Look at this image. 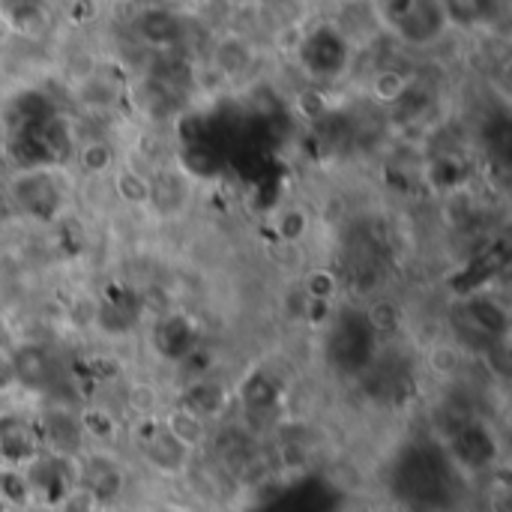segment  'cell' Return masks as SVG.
<instances>
[{
    "label": "cell",
    "instance_id": "cell-1",
    "mask_svg": "<svg viewBox=\"0 0 512 512\" xmlns=\"http://www.w3.org/2000/svg\"><path fill=\"white\" fill-rule=\"evenodd\" d=\"M378 24L405 45H432L447 33V15L438 0H381L375 6Z\"/></svg>",
    "mask_w": 512,
    "mask_h": 512
},
{
    "label": "cell",
    "instance_id": "cell-2",
    "mask_svg": "<svg viewBox=\"0 0 512 512\" xmlns=\"http://www.w3.org/2000/svg\"><path fill=\"white\" fill-rule=\"evenodd\" d=\"M144 432L138 438V456L141 462L162 480H183L189 477L192 465H195V456L189 447H183L165 426L162 420H150L144 417Z\"/></svg>",
    "mask_w": 512,
    "mask_h": 512
},
{
    "label": "cell",
    "instance_id": "cell-3",
    "mask_svg": "<svg viewBox=\"0 0 512 512\" xmlns=\"http://www.w3.org/2000/svg\"><path fill=\"white\" fill-rule=\"evenodd\" d=\"M6 195L15 204V210H21L30 219H54L63 204V192L51 168H30L12 174Z\"/></svg>",
    "mask_w": 512,
    "mask_h": 512
},
{
    "label": "cell",
    "instance_id": "cell-4",
    "mask_svg": "<svg viewBox=\"0 0 512 512\" xmlns=\"http://www.w3.org/2000/svg\"><path fill=\"white\" fill-rule=\"evenodd\" d=\"M447 453L462 474H486L498 459V441L489 423L465 420L453 429Z\"/></svg>",
    "mask_w": 512,
    "mask_h": 512
},
{
    "label": "cell",
    "instance_id": "cell-5",
    "mask_svg": "<svg viewBox=\"0 0 512 512\" xmlns=\"http://www.w3.org/2000/svg\"><path fill=\"white\" fill-rule=\"evenodd\" d=\"M300 60L306 72L318 81H333L348 69L351 39L339 27H318L300 45Z\"/></svg>",
    "mask_w": 512,
    "mask_h": 512
},
{
    "label": "cell",
    "instance_id": "cell-6",
    "mask_svg": "<svg viewBox=\"0 0 512 512\" xmlns=\"http://www.w3.org/2000/svg\"><path fill=\"white\" fill-rule=\"evenodd\" d=\"M36 429H39V441H42V450L54 453V456H66V459H78L87 447V438H84V429H81V420H78V411H69V408H48L39 420H36Z\"/></svg>",
    "mask_w": 512,
    "mask_h": 512
},
{
    "label": "cell",
    "instance_id": "cell-7",
    "mask_svg": "<svg viewBox=\"0 0 512 512\" xmlns=\"http://www.w3.org/2000/svg\"><path fill=\"white\" fill-rule=\"evenodd\" d=\"M42 453L36 420H27L21 414H3L0 417V462L3 468H24L33 456Z\"/></svg>",
    "mask_w": 512,
    "mask_h": 512
},
{
    "label": "cell",
    "instance_id": "cell-8",
    "mask_svg": "<svg viewBox=\"0 0 512 512\" xmlns=\"http://www.w3.org/2000/svg\"><path fill=\"white\" fill-rule=\"evenodd\" d=\"M9 360L15 369V384L27 393H48L54 387V360L42 345L12 342Z\"/></svg>",
    "mask_w": 512,
    "mask_h": 512
},
{
    "label": "cell",
    "instance_id": "cell-9",
    "mask_svg": "<svg viewBox=\"0 0 512 512\" xmlns=\"http://www.w3.org/2000/svg\"><path fill=\"white\" fill-rule=\"evenodd\" d=\"M180 405H186L189 411H195L201 420H207L213 426L216 420H222V414L228 408V387L210 375H195V378H189Z\"/></svg>",
    "mask_w": 512,
    "mask_h": 512
},
{
    "label": "cell",
    "instance_id": "cell-10",
    "mask_svg": "<svg viewBox=\"0 0 512 512\" xmlns=\"http://www.w3.org/2000/svg\"><path fill=\"white\" fill-rule=\"evenodd\" d=\"M447 24L462 27V30H483L501 21L504 15V0H438Z\"/></svg>",
    "mask_w": 512,
    "mask_h": 512
},
{
    "label": "cell",
    "instance_id": "cell-11",
    "mask_svg": "<svg viewBox=\"0 0 512 512\" xmlns=\"http://www.w3.org/2000/svg\"><path fill=\"white\" fill-rule=\"evenodd\" d=\"M72 162L78 165L81 174L99 180V177H111V171L120 165V156H117V147L102 138V135H93V138H81L75 153H72Z\"/></svg>",
    "mask_w": 512,
    "mask_h": 512
},
{
    "label": "cell",
    "instance_id": "cell-12",
    "mask_svg": "<svg viewBox=\"0 0 512 512\" xmlns=\"http://www.w3.org/2000/svg\"><path fill=\"white\" fill-rule=\"evenodd\" d=\"M162 426L183 444V447H189L192 453H198V450H204L207 447V441H210V423L207 420H201L195 411H189L186 405H174V408H168L165 411V417H162Z\"/></svg>",
    "mask_w": 512,
    "mask_h": 512
},
{
    "label": "cell",
    "instance_id": "cell-13",
    "mask_svg": "<svg viewBox=\"0 0 512 512\" xmlns=\"http://www.w3.org/2000/svg\"><path fill=\"white\" fill-rule=\"evenodd\" d=\"M111 186L117 198L132 207V210H147L150 207V174H144L135 165H117L111 171Z\"/></svg>",
    "mask_w": 512,
    "mask_h": 512
},
{
    "label": "cell",
    "instance_id": "cell-14",
    "mask_svg": "<svg viewBox=\"0 0 512 512\" xmlns=\"http://www.w3.org/2000/svg\"><path fill=\"white\" fill-rule=\"evenodd\" d=\"M465 312H468V321L474 327V333H480L486 342L495 339V336H504L507 327H510V318H507V309L501 303H495L492 297H474L465 303Z\"/></svg>",
    "mask_w": 512,
    "mask_h": 512
},
{
    "label": "cell",
    "instance_id": "cell-15",
    "mask_svg": "<svg viewBox=\"0 0 512 512\" xmlns=\"http://www.w3.org/2000/svg\"><path fill=\"white\" fill-rule=\"evenodd\" d=\"M186 204V180L174 171H159L150 174V207L162 216L177 213Z\"/></svg>",
    "mask_w": 512,
    "mask_h": 512
},
{
    "label": "cell",
    "instance_id": "cell-16",
    "mask_svg": "<svg viewBox=\"0 0 512 512\" xmlns=\"http://www.w3.org/2000/svg\"><path fill=\"white\" fill-rule=\"evenodd\" d=\"M240 402L246 417H267L273 414V408L279 405V387L273 384V378L267 375H246L243 387H240Z\"/></svg>",
    "mask_w": 512,
    "mask_h": 512
},
{
    "label": "cell",
    "instance_id": "cell-17",
    "mask_svg": "<svg viewBox=\"0 0 512 512\" xmlns=\"http://www.w3.org/2000/svg\"><path fill=\"white\" fill-rule=\"evenodd\" d=\"M270 228H273V234H276L279 243L297 246V243L306 240V234L312 228V216H309V210L303 204H285V207H279L273 213Z\"/></svg>",
    "mask_w": 512,
    "mask_h": 512
},
{
    "label": "cell",
    "instance_id": "cell-18",
    "mask_svg": "<svg viewBox=\"0 0 512 512\" xmlns=\"http://www.w3.org/2000/svg\"><path fill=\"white\" fill-rule=\"evenodd\" d=\"M213 66H216L222 75H228V78L243 75L246 69H252V48H249V42L240 39V36L222 39V42L216 45V51H213Z\"/></svg>",
    "mask_w": 512,
    "mask_h": 512
},
{
    "label": "cell",
    "instance_id": "cell-19",
    "mask_svg": "<svg viewBox=\"0 0 512 512\" xmlns=\"http://www.w3.org/2000/svg\"><path fill=\"white\" fill-rule=\"evenodd\" d=\"M303 294H306V300H312V303H333L339 294H342V279L333 273V270H327V267H315L312 273H306V279H303Z\"/></svg>",
    "mask_w": 512,
    "mask_h": 512
},
{
    "label": "cell",
    "instance_id": "cell-20",
    "mask_svg": "<svg viewBox=\"0 0 512 512\" xmlns=\"http://www.w3.org/2000/svg\"><path fill=\"white\" fill-rule=\"evenodd\" d=\"M141 33L153 45H174L180 36V21L171 12H147L141 18Z\"/></svg>",
    "mask_w": 512,
    "mask_h": 512
},
{
    "label": "cell",
    "instance_id": "cell-21",
    "mask_svg": "<svg viewBox=\"0 0 512 512\" xmlns=\"http://www.w3.org/2000/svg\"><path fill=\"white\" fill-rule=\"evenodd\" d=\"M429 366L441 378H459V372L465 369V351L453 342H438L429 351Z\"/></svg>",
    "mask_w": 512,
    "mask_h": 512
},
{
    "label": "cell",
    "instance_id": "cell-22",
    "mask_svg": "<svg viewBox=\"0 0 512 512\" xmlns=\"http://www.w3.org/2000/svg\"><path fill=\"white\" fill-rule=\"evenodd\" d=\"M408 87H411V81L402 72H393V69H384V72H378L372 78V96L378 102H387V105H396Z\"/></svg>",
    "mask_w": 512,
    "mask_h": 512
},
{
    "label": "cell",
    "instance_id": "cell-23",
    "mask_svg": "<svg viewBox=\"0 0 512 512\" xmlns=\"http://www.w3.org/2000/svg\"><path fill=\"white\" fill-rule=\"evenodd\" d=\"M12 390H18L15 369H12V360H9V348H0V396H9Z\"/></svg>",
    "mask_w": 512,
    "mask_h": 512
},
{
    "label": "cell",
    "instance_id": "cell-24",
    "mask_svg": "<svg viewBox=\"0 0 512 512\" xmlns=\"http://www.w3.org/2000/svg\"><path fill=\"white\" fill-rule=\"evenodd\" d=\"M0 348H12V330L3 321V315H0Z\"/></svg>",
    "mask_w": 512,
    "mask_h": 512
},
{
    "label": "cell",
    "instance_id": "cell-25",
    "mask_svg": "<svg viewBox=\"0 0 512 512\" xmlns=\"http://www.w3.org/2000/svg\"><path fill=\"white\" fill-rule=\"evenodd\" d=\"M3 147H6V129L0 126V153H3Z\"/></svg>",
    "mask_w": 512,
    "mask_h": 512
},
{
    "label": "cell",
    "instance_id": "cell-26",
    "mask_svg": "<svg viewBox=\"0 0 512 512\" xmlns=\"http://www.w3.org/2000/svg\"><path fill=\"white\" fill-rule=\"evenodd\" d=\"M3 201H6V195H3V192H0V210H3Z\"/></svg>",
    "mask_w": 512,
    "mask_h": 512
}]
</instances>
